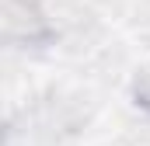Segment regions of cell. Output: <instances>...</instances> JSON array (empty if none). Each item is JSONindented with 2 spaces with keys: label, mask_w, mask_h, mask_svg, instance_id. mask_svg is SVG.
<instances>
[{
  "label": "cell",
  "mask_w": 150,
  "mask_h": 146,
  "mask_svg": "<svg viewBox=\"0 0 150 146\" xmlns=\"http://www.w3.org/2000/svg\"><path fill=\"white\" fill-rule=\"evenodd\" d=\"M4 28L11 38H45L49 25L35 7V0H7L4 7Z\"/></svg>",
  "instance_id": "cell-1"
},
{
  "label": "cell",
  "mask_w": 150,
  "mask_h": 146,
  "mask_svg": "<svg viewBox=\"0 0 150 146\" xmlns=\"http://www.w3.org/2000/svg\"><path fill=\"white\" fill-rule=\"evenodd\" d=\"M136 105L150 111V66L140 73V80H136Z\"/></svg>",
  "instance_id": "cell-2"
}]
</instances>
